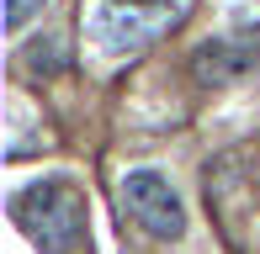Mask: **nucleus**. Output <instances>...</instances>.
Here are the masks:
<instances>
[{
    "label": "nucleus",
    "mask_w": 260,
    "mask_h": 254,
    "mask_svg": "<svg viewBox=\"0 0 260 254\" xmlns=\"http://www.w3.org/2000/svg\"><path fill=\"white\" fill-rule=\"evenodd\" d=\"M11 217L43 254H85V191L64 175L32 180L11 196Z\"/></svg>",
    "instance_id": "f257e3e1"
},
{
    "label": "nucleus",
    "mask_w": 260,
    "mask_h": 254,
    "mask_svg": "<svg viewBox=\"0 0 260 254\" xmlns=\"http://www.w3.org/2000/svg\"><path fill=\"white\" fill-rule=\"evenodd\" d=\"M181 11V0H101L90 11V43L106 59H122V53L149 48L165 27H175Z\"/></svg>",
    "instance_id": "f03ea898"
},
{
    "label": "nucleus",
    "mask_w": 260,
    "mask_h": 254,
    "mask_svg": "<svg viewBox=\"0 0 260 254\" xmlns=\"http://www.w3.org/2000/svg\"><path fill=\"white\" fill-rule=\"evenodd\" d=\"M117 201H122V212L133 217L149 238H165V244H170V238L186 233V201H181V191L170 186V175H159V170H127L122 186H117Z\"/></svg>",
    "instance_id": "7ed1b4c3"
},
{
    "label": "nucleus",
    "mask_w": 260,
    "mask_h": 254,
    "mask_svg": "<svg viewBox=\"0 0 260 254\" xmlns=\"http://www.w3.org/2000/svg\"><path fill=\"white\" fill-rule=\"evenodd\" d=\"M191 74H197V85H234V79L260 74V32L202 43L191 53Z\"/></svg>",
    "instance_id": "20e7f679"
},
{
    "label": "nucleus",
    "mask_w": 260,
    "mask_h": 254,
    "mask_svg": "<svg viewBox=\"0 0 260 254\" xmlns=\"http://www.w3.org/2000/svg\"><path fill=\"white\" fill-rule=\"evenodd\" d=\"M43 6H48V0H6V32H11V37H16V32L27 27V21L38 16Z\"/></svg>",
    "instance_id": "39448f33"
},
{
    "label": "nucleus",
    "mask_w": 260,
    "mask_h": 254,
    "mask_svg": "<svg viewBox=\"0 0 260 254\" xmlns=\"http://www.w3.org/2000/svg\"><path fill=\"white\" fill-rule=\"evenodd\" d=\"M27 64H32V69H58L64 59H58V48H32V53H27Z\"/></svg>",
    "instance_id": "423d86ee"
}]
</instances>
